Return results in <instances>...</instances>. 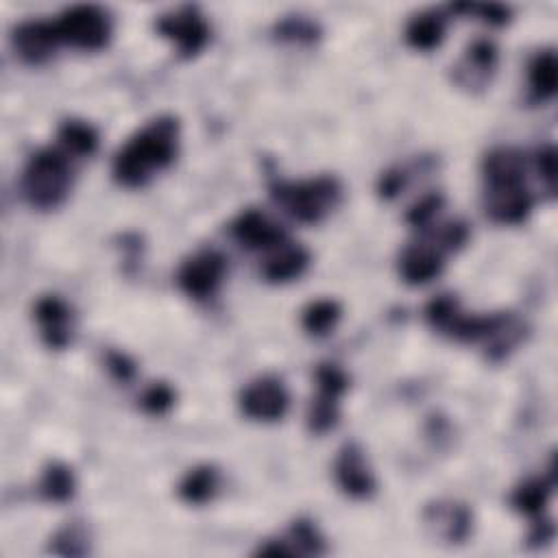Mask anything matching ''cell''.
Listing matches in <instances>:
<instances>
[{
  "mask_svg": "<svg viewBox=\"0 0 558 558\" xmlns=\"http://www.w3.org/2000/svg\"><path fill=\"white\" fill-rule=\"evenodd\" d=\"M22 197L38 210H55L72 188L70 157L62 149H42L35 153L22 173Z\"/></svg>",
  "mask_w": 558,
  "mask_h": 558,
  "instance_id": "obj_2",
  "label": "cell"
},
{
  "mask_svg": "<svg viewBox=\"0 0 558 558\" xmlns=\"http://www.w3.org/2000/svg\"><path fill=\"white\" fill-rule=\"evenodd\" d=\"M279 35L282 38H290V40H299V42H312L317 40V27H314L312 22L303 20V18H290L286 22H282V27H279Z\"/></svg>",
  "mask_w": 558,
  "mask_h": 558,
  "instance_id": "obj_33",
  "label": "cell"
},
{
  "mask_svg": "<svg viewBox=\"0 0 558 558\" xmlns=\"http://www.w3.org/2000/svg\"><path fill=\"white\" fill-rule=\"evenodd\" d=\"M528 81H530V92L537 101L545 103L554 99L556 86H558V64H556L554 51H543L532 59Z\"/></svg>",
  "mask_w": 558,
  "mask_h": 558,
  "instance_id": "obj_20",
  "label": "cell"
},
{
  "mask_svg": "<svg viewBox=\"0 0 558 558\" xmlns=\"http://www.w3.org/2000/svg\"><path fill=\"white\" fill-rule=\"evenodd\" d=\"M157 33L162 38L171 40L181 57L199 55L210 42V27L205 18L199 14L197 7H179L171 14H164L155 22Z\"/></svg>",
  "mask_w": 558,
  "mask_h": 558,
  "instance_id": "obj_5",
  "label": "cell"
},
{
  "mask_svg": "<svg viewBox=\"0 0 558 558\" xmlns=\"http://www.w3.org/2000/svg\"><path fill=\"white\" fill-rule=\"evenodd\" d=\"M341 317H343V310L334 299H319V301H312L310 306L303 310L301 325L303 330L312 336H325L334 330Z\"/></svg>",
  "mask_w": 558,
  "mask_h": 558,
  "instance_id": "obj_22",
  "label": "cell"
},
{
  "mask_svg": "<svg viewBox=\"0 0 558 558\" xmlns=\"http://www.w3.org/2000/svg\"><path fill=\"white\" fill-rule=\"evenodd\" d=\"M238 402L249 419L269 423L286 415L290 397L282 380H277L275 375H264L242 388Z\"/></svg>",
  "mask_w": 558,
  "mask_h": 558,
  "instance_id": "obj_7",
  "label": "cell"
},
{
  "mask_svg": "<svg viewBox=\"0 0 558 558\" xmlns=\"http://www.w3.org/2000/svg\"><path fill=\"white\" fill-rule=\"evenodd\" d=\"M179 149V123L173 116H160L142 127L116 153L114 179L125 188H140L157 173L171 166Z\"/></svg>",
  "mask_w": 558,
  "mask_h": 558,
  "instance_id": "obj_1",
  "label": "cell"
},
{
  "mask_svg": "<svg viewBox=\"0 0 558 558\" xmlns=\"http://www.w3.org/2000/svg\"><path fill=\"white\" fill-rule=\"evenodd\" d=\"M310 264V253L295 242H282V245L269 251L262 262V277L271 284H286L297 279Z\"/></svg>",
  "mask_w": 558,
  "mask_h": 558,
  "instance_id": "obj_16",
  "label": "cell"
},
{
  "mask_svg": "<svg viewBox=\"0 0 558 558\" xmlns=\"http://www.w3.org/2000/svg\"><path fill=\"white\" fill-rule=\"evenodd\" d=\"M445 38V18L439 11H423L408 22L406 40L417 51H434Z\"/></svg>",
  "mask_w": 558,
  "mask_h": 558,
  "instance_id": "obj_18",
  "label": "cell"
},
{
  "mask_svg": "<svg viewBox=\"0 0 558 558\" xmlns=\"http://www.w3.org/2000/svg\"><path fill=\"white\" fill-rule=\"evenodd\" d=\"M271 194L277 205L299 223H321L341 201V181L332 175H321L308 181H275Z\"/></svg>",
  "mask_w": 558,
  "mask_h": 558,
  "instance_id": "obj_3",
  "label": "cell"
},
{
  "mask_svg": "<svg viewBox=\"0 0 558 558\" xmlns=\"http://www.w3.org/2000/svg\"><path fill=\"white\" fill-rule=\"evenodd\" d=\"M140 402L149 415H164L175 404V391L166 382H155L144 391Z\"/></svg>",
  "mask_w": 558,
  "mask_h": 558,
  "instance_id": "obj_29",
  "label": "cell"
},
{
  "mask_svg": "<svg viewBox=\"0 0 558 558\" xmlns=\"http://www.w3.org/2000/svg\"><path fill=\"white\" fill-rule=\"evenodd\" d=\"M480 11L482 20H487L491 24H506L508 22V9L502 5H482V7H471Z\"/></svg>",
  "mask_w": 558,
  "mask_h": 558,
  "instance_id": "obj_36",
  "label": "cell"
},
{
  "mask_svg": "<svg viewBox=\"0 0 558 558\" xmlns=\"http://www.w3.org/2000/svg\"><path fill=\"white\" fill-rule=\"evenodd\" d=\"M428 528L445 543H463L471 535L473 515L465 504L456 502H436L423 511Z\"/></svg>",
  "mask_w": 558,
  "mask_h": 558,
  "instance_id": "obj_15",
  "label": "cell"
},
{
  "mask_svg": "<svg viewBox=\"0 0 558 558\" xmlns=\"http://www.w3.org/2000/svg\"><path fill=\"white\" fill-rule=\"evenodd\" d=\"M554 480L535 478L521 484L513 493V506L524 515H541L550 502Z\"/></svg>",
  "mask_w": 558,
  "mask_h": 558,
  "instance_id": "obj_24",
  "label": "cell"
},
{
  "mask_svg": "<svg viewBox=\"0 0 558 558\" xmlns=\"http://www.w3.org/2000/svg\"><path fill=\"white\" fill-rule=\"evenodd\" d=\"M11 42H14V48L22 62L33 66L44 64L57 51V46L62 44L59 42L55 22L44 20H29L18 24Z\"/></svg>",
  "mask_w": 558,
  "mask_h": 558,
  "instance_id": "obj_10",
  "label": "cell"
},
{
  "mask_svg": "<svg viewBox=\"0 0 558 558\" xmlns=\"http://www.w3.org/2000/svg\"><path fill=\"white\" fill-rule=\"evenodd\" d=\"M443 266L445 249L428 234V240L415 242L404 249L402 258H399V275L410 286H423L439 277Z\"/></svg>",
  "mask_w": 558,
  "mask_h": 558,
  "instance_id": "obj_9",
  "label": "cell"
},
{
  "mask_svg": "<svg viewBox=\"0 0 558 558\" xmlns=\"http://www.w3.org/2000/svg\"><path fill=\"white\" fill-rule=\"evenodd\" d=\"M51 552L62 556H81L88 552V530L79 521L64 526L51 539Z\"/></svg>",
  "mask_w": 558,
  "mask_h": 558,
  "instance_id": "obj_26",
  "label": "cell"
},
{
  "mask_svg": "<svg viewBox=\"0 0 558 558\" xmlns=\"http://www.w3.org/2000/svg\"><path fill=\"white\" fill-rule=\"evenodd\" d=\"M40 493L46 502L66 504L75 495V476L72 469L64 463H51L44 469V476L40 482Z\"/></svg>",
  "mask_w": 558,
  "mask_h": 558,
  "instance_id": "obj_21",
  "label": "cell"
},
{
  "mask_svg": "<svg viewBox=\"0 0 558 558\" xmlns=\"http://www.w3.org/2000/svg\"><path fill=\"white\" fill-rule=\"evenodd\" d=\"M497 64V48L489 40H476L454 68V81L460 88H487Z\"/></svg>",
  "mask_w": 558,
  "mask_h": 558,
  "instance_id": "obj_14",
  "label": "cell"
},
{
  "mask_svg": "<svg viewBox=\"0 0 558 558\" xmlns=\"http://www.w3.org/2000/svg\"><path fill=\"white\" fill-rule=\"evenodd\" d=\"M484 181L500 184V181H526V157L517 149H495L482 164Z\"/></svg>",
  "mask_w": 558,
  "mask_h": 558,
  "instance_id": "obj_17",
  "label": "cell"
},
{
  "mask_svg": "<svg viewBox=\"0 0 558 558\" xmlns=\"http://www.w3.org/2000/svg\"><path fill=\"white\" fill-rule=\"evenodd\" d=\"M59 42L79 51H103L112 38V22L101 7L77 5L55 20Z\"/></svg>",
  "mask_w": 558,
  "mask_h": 558,
  "instance_id": "obj_4",
  "label": "cell"
},
{
  "mask_svg": "<svg viewBox=\"0 0 558 558\" xmlns=\"http://www.w3.org/2000/svg\"><path fill=\"white\" fill-rule=\"evenodd\" d=\"M105 362H107L109 373H112L116 380L131 382L133 378H136V365H133L125 354H120V351H109Z\"/></svg>",
  "mask_w": 558,
  "mask_h": 558,
  "instance_id": "obj_34",
  "label": "cell"
},
{
  "mask_svg": "<svg viewBox=\"0 0 558 558\" xmlns=\"http://www.w3.org/2000/svg\"><path fill=\"white\" fill-rule=\"evenodd\" d=\"M441 205H443V197L439 192H432V194H426L419 203L412 205V208L408 210V216H406V221L412 225V227H419V229H428L430 221L432 218L439 214L441 210Z\"/></svg>",
  "mask_w": 558,
  "mask_h": 558,
  "instance_id": "obj_30",
  "label": "cell"
},
{
  "mask_svg": "<svg viewBox=\"0 0 558 558\" xmlns=\"http://www.w3.org/2000/svg\"><path fill=\"white\" fill-rule=\"evenodd\" d=\"M216 487H218V471L210 465H201L186 473V478L181 480L177 491L186 504L201 506L212 500Z\"/></svg>",
  "mask_w": 558,
  "mask_h": 558,
  "instance_id": "obj_19",
  "label": "cell"
},
{
  "mask_svg": "<svg viewBox=\"0 0 558 558\" xmlns=\"http://www.w3.org/2000/svg\"><path fill=\"white\" fill-rule=\"evenodd\" d=\"M288 545L293 548V554H306V556H321L327 552L325 539L317 526L308 519H297L288 532Z\"/></svg>",
  "mask_w": 558,
  "mask_h": 558,
  "instance_id": "obj_25",
  "label": "cell"
},
{
  "mask_svg": "<svg viewBox=\"0 0 558 558\" xmlns=\"http://www.w3.org/2000/svg\"><path fill=\"white\" fill-rule=\"evenodd\" d=\"M456 310H458V301L452 295H439L428 303L426 319L434 327V330H441V327L452 319V314Z\"/></svg>",
  "mask_w": 558,
  "mask_h": 558,
  "instance_id": "obj_31",
  "label": "cell"
},
{
  "mask_svg": "<svg viewBox=\"0 0 558 558\" xmlns=\"http://www.w3.org/2000/svg\"><path fill=\"white\" fill-rule=\"evenodd\" d=\"M532 194L526 181H500L487 184L484 190V210L495 223L519 225L524 223L532 210Z\"/></svg>",
  "mask_w": 558,
  "mask_h": 558,
  "instance_id": "obj_8",
  "label": "cell"
},
{
  "mask_svg": "<svg viewBox=\"0 0 558 558\" xmlns=\"http://www.w3.org/2000/svg\"><path fill=\"white\" fill-rule=\"evenodd\" d=\"M225 273L227 260L223 253L208 249L181 264L177 273V284L192 299H208L216 293L218 286L223 284Z\"/></svg>",
  "mask_w": 558,
  "mask_h": 558,
  "instance_id": "obj_6",
  "label": "cell"
},
{
  "mask_svg": "<svg viewBox=\"0 0 558 558\" xmlns=\"http://www.w3.org/2000/svg\"><path fill=\"white\" fill-rule=\"evenodd\" d=\"M35 321L40 323L42 341L51 349H66L72 343V310L57 295L35 301Z\"/></svg>",
  "mask_w": 558,
  "mask_h": 558,
  "instance_id": "obj_11",
  "label": "cell"
},
{
  "mask_svg": "<svg viewBox=\"0 0 558 558\" xmlns=\"http://www.w3.org/2000/svg\"><path fill=\"white\" fill-rule=\"evenodd\" d=\"M338 419H341V410H338V399L319 395L317 402L312 404L308 415V426L314 434H325L336 428Z\"/></svg>",
  "mask_w": 558,
  "mask_h": 558,
  "instance_id": "obj_27",
  "label": "cell"
},
{
  "mask_svg": "<svg viewBox=\"0 0 558 558\" xmlns=\"http://www.w3.org/2000/svg\"><path fill=\"white\" fill-rule=\"evenodd\" d=\"M406 184V175L402 171H388L380 179V194L384 199H393L397 192H402Z\"/></svg>",
  "mask_w": 558,
  "mask_h": 558,
  "instance_id": "obj_35",
  "label": "cell"
},
{
  "mask_svg": "<svg viewBox=\"0 0 558 558\" xmlns=\"http://www.w3.org/2000/svg\"><path fill=\"white\" fill-rule=\"evenodd\" d=\"M336 482L349 497H369L375 491L373 473L367 467L365 452L360 450L358 443H347L341 454L336 458Z\"/></svg>",
  "mask_w": 558,
  "mask_h": 558,
  "instance_id": "obj_13",
  "label": "cell"
},
{
  "mask_svg": "<svg viewBox=\"0 0 558 558\" xmlns=\"http://www.w3.org/2000/svg\"><path fill=\"white\" fill-rule=\"evenodd\" d=\"M232 234L247 249L271 251L288 240L286 232L260 210H245L232 223Z\"/></svg>",
  "mask_w": 558,
  "mask_h": 558,
  "instance_id": "obj_12",
  "label": "cell"
},
{
  "mask_svg": "<svg viewBox=\"0 0 558 558\" xmlns=\"http://www.w3.org/2000/svg\"><path fill=\"white\" fill-rule=\"evenodd\" d=\"M59 144H62V149L68 155L90 157L99 147V133L88 123H81V120H68L59 129Z\"/></svg>",
  "mask_w": 558,
  "mask_h": 558,
  "instance_id": "obj_23",
  "label": "cell"
},
{
  "mask_svg": "<svg viewBox=\"0 0 558 558\" xmlns=\"http://www.w3.org/2000/svg\"><path fill=\"white\" fill-rule=\"evenodd\" d=\"M535 164H537L541 184L548 188L550 194H554V190H556V151H554V147H543L537 153Z\"/></svg>",
  "mask_w": 558,
  "mask_h": 558,
  "instance_id": "obj_32",
  "label": "cell"
},
{
  "mask_svg": "<svg viewBox=\"0 0 558 558\" xmlns=\"http://www.w3.org/2000/svg\"><path fill=\"white\" fill-rule=\"evenodd\" d=\"M317 384H319V395L332 397V399H341L345 395V391L349 388V375L338 367V365H319L317 369Z\"/></svg>",
  "mask_w": 558,
  "mask_h": 558,
  "instance_id": "obj_28",
  "label": "cell"
}]
</instances>
